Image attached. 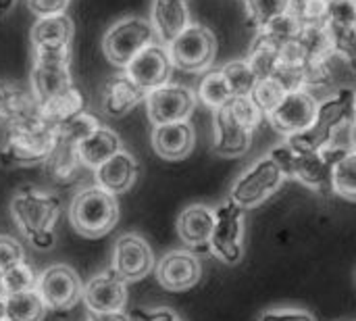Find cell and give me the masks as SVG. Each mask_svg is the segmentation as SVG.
<instances>
[{
    "label": "cell",
    "instance_id": "obj_1",
    "mask_svg": "<svg viewBox=\"0 0 356 321\" xmlns=\"http://www.w3.org/2000/svg\"><path fill=\"white\" fill-rule=\"evenodd\" d=\"M60 196L35 186L19 188L10 198V217L21 236L38 251H48L56 242L54 226L60 215Z\"/></svg>",
    "mask_w": 356,
    "mask_h": 321
},
{
    "label": "cell",
    "instance_id": "obj_2",
    "mask_svg": "<svg viewBox=\"0 0 356 321\" xmlns=\"http://www.w3.org/2000/svg\"><path fill=\"white\" fill-rule=\"evenodd\" d=\"M348 148L332 144L325 150H305L298 146H292L288 140L280 146H275L269 157L280 165L284 175L296 178L309 188L315 190H332V175L336 161L346 152Z\"/></svg>",
    "mask_w": 356,
    "mask_h": 321
},
{
    "label": "cell",
    "instance_id": "obj_3",
    "mask_svg": "<svg viewBox=\"0 0 356 321\" xmlns=\"http://www.w3.org/2000/svg\"><path fill=\"white\" fill-rule=\"evenodd\" d=\"M355 119V90L353 88H342L334 96L319 102L313 125L307 132L290 136L288 142L292 146H298V148H305V150H325V148H330L334 144L336 134L344 125L353 123Z\"/></svg>",
    "mask_w": 356,
    "mask_h": 321
},
{
    "label": "cell",
    "instance_id": "obj_4",
    "mask_svg": "<svg viewBox=\"0 0 356 321\" xmlns=\"http://www.w3.org/2000/svg\"><path fill=\"white\" fill-rule=\"evenodd\" d=\"M56 144V125H50L44 117L31 123H23L6 130V138L0 146V165L4 167H29L42 165Z\"/></svg>",
    "mask_w": 356,
    "mask_h": 321
},
{
    "label": "cell",
    "instance_id": "obj_5",
    "mask_svg": "<svg viewBox=\"0 0 356 321\" xmlns=\"http://www.w3.org/2000/svg\"><path fill=\"white\" fill-rule=\"evenodd\" d=\"M69 221L83 238H102L119 221V203L115 194L96 184L79 190L69 207Z\"/></svg>",
    "mask_w": 356,
    "mask_h": 321
},
{
    "label": "cell",
    "instance_id": "obj_6",
    "mask_svg": "<svg viewBox=\"0 0 356 321\" xmlns=\"http://www.w3.org/2000/svg\"><path fill=\"white\" fill-rule=\"evenodd\" d=\"M71 46L63 48H33V65L29 73L31 94L38 104L48 102L50 98L63 94L75 86L71 77Z\"/></svg>",
    "mask_w": 356,
    "mask_h": 321
},
{
    "label": "cell",
    "instance_id": "obj_7",
    "mask_svg": "<svg viewBox=\"0 0 356 321\" xmlns=\"http://www.w3.org/2000/svg\"><path fill=\"white\" fill-rule=\"evenodd\" d=\"M154 42H159V38L148 19L125 17L106 29L102 38V52L108 63L125 69L138 52Z\"/></svg>",
    "mask_w": 356,
    "mask_h": 321
},
{
    "label": "cell",
    "instance_id": "obj_8",
    "mask_svg": "<svg viewBox=\"0 0 356 321\" xmlns=\"http://www.w3.org/2000/svg\"><path fill=\"white\" fill-rule=\"evenodd\" d=\"M284 171L271 157H263L252 163L232 186L229 198L242 209H252L265 203L284 182Z\"/></svg>",
    "mask_w": 356,
    "mask_h": 321
},
{
    "label": "cell",
    "instance_id": "obj_9",
    "mask_svg": "<svg viewBox=\"0 0 356 321\" xmlns=\"http://www.w3.org/2000/svg\"><path fill=\"white\" fill-rule=\"evenodd\" d=\"M167 48L173 67L188 73H200L213 65L217 54V40L209 27L190 23Z\"/></svg>",
    "mask_w": 356,
    "mask_h": 321
},
{
    "label": "cell",
    "instance_id": "obj_10",
    "mask_svg": "<svg viewBox=\"0 0 356 321\" xmlns=\"http://www.w3.org/2000/svg\"><path fill=\"white\" fill-rule=\"evenodd\" d=\"M244 209L232 198L215 209V228L209 240V251L223 263L234 265L242 259Z\"/></svg>",
    "mask_w": 356,
    "mask_h": 321
},
{
    "label": "cell",
    "instance_id": "obj_11",
    "mask_svg": "<svg viewBox=\"0 0 356 321\" xmlns=\"http://www.w3.org/2000/svg\"><path fill=\"white\" fill-rule=\"evenodd\" d=\"M35 290L42 297L44 305L48 307V311H58V313L73 309L83 297V286L77 272L63 263L44 269L38 276Z\"/></svg>",
    "mask_w": 356,
    "mask_h": 321
},
{
    "label": "cell",
    "instance_id": "obj_12",
    "mask_svg": "<svg viewBox=\"0 0 356 321\" xmlns=\"http://www.w3.org/2000/svg\"><path fill=\"white\" fill-rule=\"evenodd\" d=\"M146 113L152 125L188 121L196 107V94L179 84H165L146 94Z\"/></svg>",
    "mask_w": 356,
    "mask_h": 321
},
{
    "label": "cell",
    "instance_id": "obj_13",
    "mask_svg": "<svg viewBox=\"0 0 356 321\" xmlns=\"http://www.w3.org/2000/svg\"><path fill=\"white\" fill-rule=\"evenodd\" d=\"M317 104V98L309 90H294L288 92L282 102L271 113H267V117L280 134L290 138L300 132H307L313 125Z\"/></svg>",
    "mask_w": 356,
    "mask_h": 321
},
{
    "label": "cell",
    "instance_id": "obj_14",
    "mask_svg": "<svg viewBox=\"0 0 356 321\" xmlns=\"http://www.w3.org/2000/svg\"><path fill=\"white\" fill-rule=\"evenodd\" d=\"M125 73L148 94L165 84H169L173 73V61L169 54V48L161 42H154L146 46L142 52H138L129 65L125 67Z\"/></svg>",
    "mask_w": 356,
    "mask_h": 321
},
{
    "label": "cell",
    "instance_id": "obj_15",
    "mask_svg": "<svg viewBox=\"0 0 356 321\" xmlns=\"http://www.w3.org/2000/svg\"><path fill=\"white\" fill-rule=\"evenodd\" d=\"M111 267L125 282H138L154 269V253L140 234H123L115 242Z\"/></svg>",
    "mask_w": 356,
    "mask_h": 321
},
{
    "label": "cell",
    "instance_id": "obj_16",
    "mask_svg": "<svg viewBox=\"0 0 356 321\" xmlns=\"http://www.w3.org/2000/svg\"><path fill=\"white\" fill-rule=\"evenodd\" d=\"M81 301L90 313L123 311L127 305V282L113 267L104 269L88 280Z\"/></svg>",
    "mask_w": 356,
    "mask_h": 321
},
{
    "label": "cell",
    "instance_id": "obj_17",
    "mask_svg": "<svg viewBox=\"0 0 356 321\" xmlns=\"http://www.w3.org/2000/svg\"><path fill=\"white\" fill-rule=\"evenodd\" d=\"M202 278V265L190 251H169L156 263V280L165 290L184 292Z\"/></svg>",
    "mask_w": 356,
    "mask_h": 321
},
{
    "label": "cell",
    "instance_id": "obj_18",
    "mask_svg": "<svg viewBox=\"0 0 356 321\" xmlns=\"http://www.w3.org/2000/svg\"><path fill=\"white\" fill-rule=\"evenodd\" d=\"M252 130L246 127L225 104L221 109H215L213 113V142L215 150L221 157H240L250 148Z\"/></svg>",
    "mask_w": 356,
    "mask_h": 321
},
{
    "label": "cell",
    "instance_id": "obj_19",
    "mask_svg": "<svg viewBox=\"0 0 356 321\" xmlns=\"http://www.w3.org/2000/svg\"><path fill=\"white\" fill-rule=\"evenodd\" d=\"M35 119H42V113L31 90L15 84H0V125L10 130Z\"/></svg>",
    "mask_w": 356,
    "mask_h": 321
},
{
    "label": "cell",
    "instance_id": "obj_20",
    "mask_svg": "<svg viewBox=\"0 0 356 321\" xmlns=\"http://www.w3.org/2000/svg\"><path fill=\"white\" fill-rule=\"evenodd\" d=\"M142 100H146V92L127 73H117L102 86L100 104L108 117H123Z\"/></svg>",
    "mask_w": 356,
    "mask_h": 321
},
{
    "label": "cell",
    "instance_id": "obj_21",
    "mask_svg": "<svg viewBox=\"0 0 356 321\" xmlns=\"http://www.w3.org/2000/svg\"><path fill=\"white\" fill-rule=\"evenodd\" d=\"M194 142H196V134L190 121L154 125L152 130V148L165 161L186 159L192 152Z\"/></svg>",
    "mask_w": 356,
    "mask_h": 321
},
{
    "label": "cell",
    "instance_id": "obj_22",
    "mask_svg": "<svg viewBox=\"0 0 356 321\" xmlns=\"http://www.w3.org/2000/svg\"><path fill=\"white\" fill-rule=\"evenodd\" d=\"M138 171L140 167H138L136 157L127 150H119L115 157H111L106 163L94 169V182L98 188L117 196V194L127 192L136 184Z\"/></svg>",
    "mask_w": 356,
    "mask_h": 321
},
{
    "label": "cell",
    "instance_id": "obj_23",
    "mask_svg": "<svg viewBox=\"0 0 356 321\" xmlns=\"http://www.w3.org/2000/svg\"><path fill=\"white\" fill-rule=\"evenodd\" d=\"M177 236L190 249H209L215 228V209L207 205H190L177 215Z\"/></svg>",
    "mask_w": 356,
    "mask_h": 321
},
{
    "label": "cell",
    "instance_id": "obj_24",
    "mask_svg": "<svg viewBox=\"0 0 356 321\" xmlns=\"http://www.w3.org/2000/svg\"><path fill=\"white\" fill-rule=\"evenodd\" d=\"M150 23L156 31L159 42L169 46L190 25L188 2H184V0H152Z\"/></svg>",
    "mask_w": 356,
    "mask_h": 321
},
{
    "label": "cell",
    "instance_id": "obj_25",
    "mask_svg": "<svg viewBox=\"0 0 356 321\" xmlns=\"http://www.w3.org/2000/svg\"><path fill=\"white\" fill-rule=\"evenodd\" d=\"M119 150H123L121 138L115 130L100 125L98 130H94L92 134H88L86 138H81L75 144V152L79 157V163L86 169H98L102 163H106L111 157H115Z\"/></svg>",
    "mask_w": 356,
    "mask_h": 321
},
{
    "label": "cell",
    "instance_id": "obj_26",
    "mask_svg": "<svg viewBox=\"0 0 356 321\" xmlns=\"http://www.w3.org/2000/svg\"><path fill=\"white\" fill-rule=\"evenodd\" d=\"M42 165L48 173V178L56 184H63V186L77 182L81 167H83L79 163L77 152H75V142L65 140L58 134H56V144H54L52 152L48 155V159Z\"/></svg>",
    "mask_w": 356,
    "mask_h": 321
},
{
    "label": "cell",
    "instance_id": "obj_27",
    "mask_svg": "<svg viewBox=\"0 0 356 321\" xmlns=\"http://www.w3.org/2000/svg\"><path fill=\"white\" fill-rule=\"evenodd\" d=\"M75 25L69 15L40 17L31 27V46L33 48H63L71 46Z\"/></svg>",
    "mask_w": 356,
    "mask_h": 321
},
{
    "label": "cell",
    "instance_id": "obj_28",
    "mask_svg": "<svg viewBox=\"0 0 356 321\" xmlns=\"http://www.w3.org/2000/svg\"><path fill=\"white\" fill-rule=\"evenodd\" d=\"M296 46L300 50L302 65L327 63L336 56L334 40L325 25H305L300 36L296 38Z\"/></svg>",
    "mask_w": 356,
    "mask_h": 321
},
{
    "label": "cell",
    "instance_id": "obj_29",
    "mask_svg": "<svg viewBox=\"0 0 356 321\" xmlns=\"http://www.w3.org/2000/svg\"><path fill=\"white\" fill-rule=\"evenodd\" d=\"M48 307L44 305L38 290L4 297V320L6 321H44Z\"/></svg>",
    "mask_w": 356,
    "mask_h": 321
},
{
    "label": "cell",
    "instance_id": "obj_30",
    "mask_svg": "<svg viewBox=\"0 0 356 321\" xmlns=\"http://www.w3.org/2000/svg\"><path fill=\"white\" fill-rule=\"evenodd\" d=\"M81 111H83V96H81L77 86H71L63 94H58V96L50 98L48 102L40 104V113L50 125H60V123H65L67 119L75 117Z\"/></svg>",
    "mask_w": 356,
    "mask_h": 321
},
{
    "label": "cell",
    "instance_id": "obj_31",
    "mask_svg": "<svg viewBox=\"0 0 356 321\" xmlns=\"http://www.w3.org/2000/svg\"><path fill=\"white\" fill-rule=\"evenodd\" d=\"M246 61L250 63V67L254 69L259 79L273 77L277 73V69L282 67V46H277L271 40H267L265 36L257 33Z\"/></svg>",
    "mask_w": 356,
    "mask_h": 321
},
{
    "label": "cell",
    "instance_id": "obj_32",
    "mask_svg": "<svg viewBox=\"0 0 356 321\" xmlns=\"http://www.w3.org/2000/svg\"><path fill=\"white\" fill-rule=\"evenodd\" d=\"M332 190L342 198L356 201V148H348L334 165Z\"/></svg>",
    "mask_w": 356,
    "mask_h": 321
},
{
    "label": "cell",
    "instance_id": "obj_33",
    "mask_svg": "<svg viewBox=\"0 0 356 321\" xmlns=\"http://www.w3.org/2000/svg\"><path fill=\"white\" fill-rule=\"evenodd\" d=\"M198 98L207 107H211L213 111L225 107L234 98V94L229 90V84H227V79H225V75H223L221 69L219 71H209L202 77V81L198 86Z\"/></svg>",
    "mask_w": 356,
    "mask_h": 321
},
{
    "label": "cell",
    "instance_id": "obj_34",
    "mask_svg": "<svg viewBox=\"0 0 356 321\" xmlns=\"http://www.w3.org/2000/svg\"><path fill=\"white\" fill-rule=\"evenodd\" d=\"M221 71H223L234 96H250L257 81H259L254 69L250 67V63L246 58L244 61H232Z\"/></svg>",
    "mask_w": 356,
    "mask_h": 321
},
{
    "label": "cell",
    "instance_id": "obj_35",
    "mask_svg": "<svg viewBox=\"0 0 356 321\" xmlns=\"http://www.w3.org/2000/svg\"><path fill=\"white\" fill-rule=\"evenodd\" d=\"M38 284V276L31 269V265L27 261L10 267L8 272H4L0 276V290L2 295H19V292H27V290H35Z\"/></svg>",
    "mask_w": 356,
    "mask_h": 321
},
{
    "label": "cell",
    "instance_id": "obj_36",
    "mask_svg": "<svg viewBox=\"0 0 356 321\" xmlns=\"http://www.w3.org/2000/svg\"><path fill=\"white\" fill-rule=\"evenodd\" d=\"M250 21L257 27H265L277 17L290 13V0H244Z\"/></svg>",
    "mask_w": 356,
    "mask_h": 321
},
{
    "label": "cell",
    "instance_id": "obj_37",
    "mask_svg": "<svg viewBox=\"0 0 356 321\" xmlns=\"http://www.w3.org/2000/svg\"><path fill=\"white\" fill-rule=\"evenodd\" d=\"M286 94H288V90H286L277 79L265 77V79H259V81H257V86H254L250 98L257 102V107L263 111V115H267V113H271V111L282 102V98H284Z\"/></svg>",
    "mask_w": 356,
    "mask_h": 321
},
{
    "label": "cell",
    "instance_id": "obj_38",
    "mask_svg": "<svg viewBox=\"0 0 356 321\" xmlns=\"http://www.w3.org/2000/svg\"><path fill=\"white\" fill-rule=\"evenodd\" d=\"M102 123L98 121V117H94L92 113L88 111H81L77 113L75 117L67 119L65 123L56 125V134L65 140H71V142H79L81 138H86L88 134H92L94 130H98Z\"/></svg>",
    "mask_w": 356,
    "mask_h": 321
},
{
    "label": "cell",
    "instance_id": "obj_39",
    "mask_svg": "<svg viewBox=\"0 0 356 321\" xmlns=\"http://www.w3.org/2000/svg\"><path fill=\"white\" fill-rule=\"evenodd\" d=\"M332 0H290V13L302 25H323Z\"/></svg>",
    "mask_w": 356,
    "mask_h": 321
},
{
    "label": "cell",
    "instance_id": "obj_40",
    "mask_svg": "<svg viewBox=\"0 0 356 321\" xmlns=\"http://www.w3.org/2000/svg\"><path fill=\"white\" fill-rule=\"evenodd\" d=\"M330 33L346 31L356 27V6L353 0H332L330 13L325 17V23Z\"/></svg>",
    "mask_w": 356,
    "mask_h": 321
},
{
    "label": "cell",
    "instance_id": "obj_41",
    "mask_svg": "<svg viewBox=\"0 0 356 321\" xmlns=\"http://www.w3.org/2000/svg\"><path fill=\"white\" fill-rule=\"evenodd\" d=\"M227 107L232 109V113L246 125L250 127L252 132L261 125V119H263V111L257 107V102L250 98V96H234Z\"/></svg>",
    "mask_w": 356,
    "mask_h": 321
},
{
    "label": "cell",
    "instance_id": "obj_42",
    "mask_svg": "<svg viewBox=\"0 0 356 321\" xmlns=\"http://www.w3.org/2000/svg\"><path fill=\"white\" fill-rule=\"evenodd\" d=\"M25 261V251L13 236H0V276Z\"/></svg>",
    "mask_w": 356,
    "mask_h": 321
},
{
    "label": "cell",
    "instance_id": "obj_43",
    "mask_svg": "<svg viewBox=\"0 0 356 321\" xmlns=\"http://www.w3.org/2000/svg\"><path fill=\"white\" fill-rule=\"evenodd\" d=\"M257 321H317L315 315L300 307H275L267 309L259 315Z\"/></svg>",
    "mask_w": 356,
    "mask_h": 321
},
{
    "label": "cell",
    "instance_id": "obj_44",
    "mask_svg": "<svg viewBox=\"0 0 356 321\" xmlns=\"http://www.w3.org/2000/svg\"><path fill=\"white\" fill-rule=\"evenodd\" d=\"M73 0H27V8L40 19V17H56L67 15Z\"/></svg>",
    "mask_w": 356,
    "mask_h": 321
},
{
    "label": "cell",
    "instance_id": "obj_45",
    "mask_svg": "<svg viewBox=\"0 0 356 321\" xmlns=\"http://www.w3.org/2000/svg\"><path fill=\"white\" fill-rule=\"evenodd\" d=\"M136 321H181L179 315L169 309V307H159V309H136L134 311Z\"/></svg>",
    "mask_w": 356,
    "mask_h": 321
},
{
    "label": "cell",
    "instance_id": "obj_46",
    "mask_svg": "<svg viewBox=\"0 0 356 321\" xmlns=\"http://www.w3.org/2000/svg\"><path fill=\"white\" fill-rule=\"evenodd\" d=\"M88 320L92 321H134L125 311H111V313H90Z\"/></svg>",
    "mask_w": 356,
    "mask_h": 321
},
{
    "label": "cell",
    "instance_id": "obj_47",
    "mask_svg": "<svg viewBox=\"0 0 356 321\" xmlns=\"http://www.w3.org/2000/svg\"><path fill=\"white\" fill-rule=\"evenodd\" d=\"M15 4H17V0H0V15L8 13Z\"/></svg>",
    "mask_w": 356,
    "mask_h": 321
},
{
    "label": "cell",
    "instance_id": "obj_48",
    "mask_svg": "<svg viewBox=\"0 0 356 321\" xmlns=\"http://www.w3.org/2000/svg\"><path fill=\"white\" fill-rule=\"evenodd\" d=\"M0 318H4V295L0 290Z\"/></svg>",
    "mask_w": 356,
    "mask_h": 321
},
{
    "label": "cell",
    "instance_id": "obj_49",
    "mask_svg": "<svg viewBox=\"0 0 356 321\" xmlns=\"http://www.w3.org/2000/svg\"><path fill=\"white\" fill-rule=\"evenodd\" d=\"M350 127H353V144H355L353 148H356V119L350 123Z\"/></svg>",
    "mask_w": 356,
    "mask_h": 321
},
{
    "label": "cell",
    "instance_id": "obj_50",
    "mask_svg": "<svg viewBox=\"0 0 356 321\" xmlns=\"http://www.w3.org/2000/svg\"><path fill=\"white\" fill-rule=\"evenodd\" d=\"M355 104H356V90H355Z\"/></svg>",
    "mask_w": 356,
    "mask_h": 321
},
{
    "label": "cell",
    "instance_id": "obj_51",
    "mask_svg": "<svg viewBox=\"0 0 356 321\" xmlns=\"http://www.w3.org/2000/svg\"><path fill=\"white\" fill-rule=\"evenodd\" d=\"M0 321H6V320H4V318H0Z\"/></svg>",
    "mask_w": 356,
    "mask_h": 321
},
{
    "label": "cell",
    "instance_id": "obj_52",
    "mask_svg": "<svg viewBox=\"0 0 356 321\" xmlns=\"http://www.w3.org/2000/svg\"><path fill=\"white\" fill-rule=\"evenodd\" d=\"M353 2H355V6H356V0H353Z\"/></svg>",
    "mask_w": 356,
    "mask_h": 321
},
{
    "label": "cell",
    "instance_id": "obj_53",
    "mask_svg": "<svg viewBox=\"0 0 356 321\" xmlns=\"http://www.w3.org/2000/svg\"><path fill=\"white\" fill-rule=\"evenodd\" d=\"M88 321H92V320H88Z\"/></svg>",
    "mask_w": 356,
    "mask_h": 321
}]
</instances>
